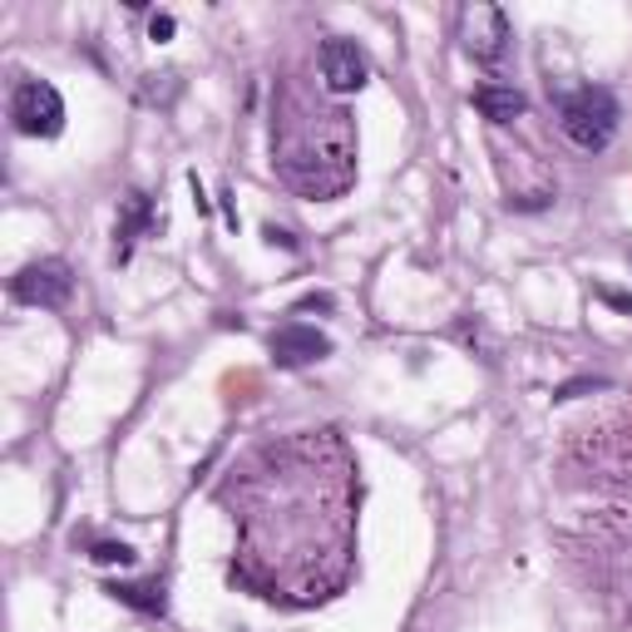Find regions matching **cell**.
I'll use <instances>...</instances> for the list:
<instances>
[{
	"mask_svg": "<svg viewBox=\"0 0 632 632\" xmlns=\"http://www.w3.org/2000/svg\"><path fill=\"white\" fill-rule=\"evenodd\" d=\"M351 460L336 430H307L292 440H272L242 470H233L223 499L262 504L277 514H242L233 583L267 603L307 608L331 598L346 583L356 549V489Z\"/></svg>",
	"mask_w": 632,
	"mask_h": 632,
	"instance_id": "1",
	"label": "cell"
},
{
	"mask_svg": "<svg viewBox=\"0 0 632 632\" xmlns=\"http://www.w3.org/2000/svg\"><path fill=\"white\" fill-rule=\"evenodd\" d=\"M272 168L307 198H336L356 178V129L346 109L287 94V104L272 119Z\"/></svg>",
	"mask_w": 632,
	"mask_h": 632,
	"instance_id": "2",
	"label": "cell"
},
{
	"mask_svg": "<svg viewBox=\"0 0 632 632\" xmlns=\"http://www.w3.org/2000/svg\"><path fill=\"white\" fill-rule=\"evenodd\" d=\"M618 119H623L618 94L603 89V84H578V89L558 94V124H563L568 139H573L578 149H588V154H598V149L613 144Z\"/></svg>",
	"mask_w": 632,
	"mask_h": 632,
	"instance_id": "3",
	"label": "cell"
},
{
	"mask_svg": "<svg viewBox=\"0 0 632 632\" xmlns=\"http://www.w3.org/2000/svg\"><path fill=\"white\" fill-rule=\"evenodd\" d=\"M10 124L25 139H60L65 129V99L50 80H20L10 89Z\"/></svg>",
	"mask_w": 632,
	"mask_h": 632,
	"instance_id": "4",
	"label": "cell"
},
{
	"mask_svg": "<svg viewBox=\"0 0 632 632\" xmlns=\"http://www.w3.org/2000/svg\"><path fill=\"white\" fill-rule=\"evenodd\" d=\"M10 297H15L20 307L60 312L70 297H75V272H70V262H60V257L25 262V267L10 277Z\"/></svg>",
	"mask_w": 632,
	"mask_h": 632,
	"instance_id": "5",
	"label": "cell"
},
{
	"mask_svg": "<svg viewBox=\"0 0 632 632\" xmlns=\"http://www.w3.org/2000/svg\"><path fill=\"white\" fill-rule=\"evenodd\" d=\"M509 15H504L499 6H489V0H474V6L460 10V45H465L470 60H480V65H499L504 55H509Z\"/></svg>",
	"mask_w": 632,
	"mask_h": 632,
	"instance_id": "6",
	"label": "cell"
},
{
	"mask_svg": "<svg viewBox=\"0 0 632 632\" xmlns=\"http://www.w3.org/2000/svg\"><path fill=\"white\" fill-rule=\"evenodd\" d=\"M316 70H322V84L331 94H356L366 89V80H371V60H366V50L356 45V40H322V50H316Z\"/></svg>",
	"mask_w": 632,
	"mask_h": 632,
	"instance_id": "7",
	"label": "cell"
},
{
	"mask_svg": "<svg viewBox=\"0 0 632 632\" xmlns=\"http://www.w3.org/2000/svg\"><path fill=\"white\" fill-rule=\"evenodd\" d=\"M267 351L282 371H297V366H312V361H322V356H331V336L316 331L307 322H282L277 331L267 336Z\"/></svg>",
	"mask_w": 632,
	"mask_h": 632,
	"instance_id": "8",
	"label": "cell"
},
{
	"mask_svg": "<svg viewBox=\"0 0 632 632\" xmlns=\"http://www.w3.org/2000/svg\"><path fill=\"white\" fill-rule=\"evenodd\" d=\"M158 223L154 213V198L149 193H129L119 208V223H114V262H129L134 257V242H139L149 228Z\"/></svg>",
	"mask_w": 632,
	"mask_h": 632,
	"instance_id": "9",
	"label": "cell"
},
{
	"mask_svg": "<svg viewBox=\"0 0 632 632\" xmlns=\"http://www.w3.org/2000/svg\"><path fill=\"white\" fill-rule=\"evenodd\" d=\"M470 104L489 124H514V119H524V109H529L524 89H514V84H480V89L470 94Z\"/></svg>",
	"mask_w": 632,
	"mask_h": 632,
	"instance_id": "10",
	"label": "cell"
},
{
	"mask_svg": "<svg viewBox=\"0 0 632 632\" xmlns=\"http://www.w3.org/2000/svg\"><path fill=\"white\" fill-rule=\"evenodd\" d=\"M104 593L114 598V603H124V608H134V613H149V618H164L168 613V593H164V583H104Z\"/></svg>",
	"mask_w": 632,
	"mask_h": 632,
	"instance_id": "11",
	"label": "cell"
},
{
	"mask_svg": "<svg viewBox=\"0 0 632 632\" xmlns=\"http://www.w3.org/2000/svg\"><path fill=\"white\" fill-rule=\"evenodd\" d=\"M89 558H94V563H104V568H114V563H119V568H134V558H139V554H134L129 544L99 539V544H94V549H89Z\"/></svg>",
	"mask_w": 632,
	"mask_h": 632,
	"instance_id": "12",
	"label": "cell"
},
{
	"mask_svg": "<svg viewBox=\"0 0 632 632\" xmlns=\"http://www.w3.org/2000/svg\"><path fill=\"white\" fill-rule=\"evenodd\" d=\"M603 376H578V381H568V386H558L554 400H573V396H583V391H603Z\"/></svg>",
	"mask_w": 632,
	"mask_h": 632,
	"instance_id": "13",
	"label": "cell"
},
{
	"mask_svg": "<svg viewBox=\"0 0 632 632\" xmlns=\"http://www.w3.org/2000/svg\"><path fill=\"white\" fill-rule=\"evenodd\" d=\"M598 302H608L613 312L632 316V292H618V287H598Z\"/></svg>",
	"mask_w": 632,
	"mask_h": 632,
	"instance_id": "14",
	"label": "cell"
},
{
	"mask_svg": "<svg viewBox=\"0 0 632 632\" xmlns=\"http://www.w3.org/2000/svg\"><path fill=\"white\" fill-rule=\"evenodd\" d=\"M262 238H267V242H272V247H287V252H297V247H302V242H297V238H292V233H287V228H277V223H267V228H262Z\"/></svg>",
	"mask_w": 632,
	"mask_h": 632,
	"instance_id": "15",
	"label": "cell"
},
{
	"mask_svg": "<svg viewBox=\"0 0 632 632\" xmlns=\"http://www.w3.org/2000/svg\"><path fill=\"white\" fill-rule=\"evenodd\" d=\"M331 307H336V302H331V292H307V297H302L292 312H331Z\"/></svg>",
	"mask_w": 632,
	"mask_h": 632,
	"instance_id": "16",
	"label": "cell"
},
{
	"mask_svg": "<svg viewBox=\"0 0 632 632\" xmlns=\"http://www.w3.org/2000/svg\"><path fill=\"white\" fill-rule=\"evenodd\" d=\"M173 30H178L173 15H154L149 20V40H158V45H164V40H173Z\"/></svg>",
	"mask_w": 632,
	"mask_h": 632,
	"instance_id": "17",
	"label": "cell"
},
{
	"mask_svg": "<svg viewBox=\"0 0 632 632\" xmlns=\"http://www.w3.org/2000/svg\"><path fill=\"white\" fill-rule=\"evenodd\" d=\"M188 183H193V203H198V213H213V203H208V198H203V183H198V173L188 178Z\"/></svg>",
	"mask_w": 632,
	"mask_h": 632,
	"instance_id": "18",
	"label": "cell"
},
{
	"mask_svg": "<svg viewBox=\"0 0 632 632\" xmlns=\"http://www.w3.org/2000/svg\"><path fill=\"white\" fill-rule=\"evenodd\" d=\"M628 262H632V252H628Z\"/></svg>",
	"mask_w": 632,
	"mask_h": 632,
	"instance_id": "19",
	"label": "cell"
}]
</instances>
